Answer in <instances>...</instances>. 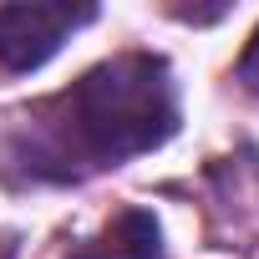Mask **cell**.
Segmentation results:
<instances>
[{"mask_svg": "<svg viewBox=\"0 0 259 259\" xmlns=\"http://www.w3.org/2000/svg\"><path fill=\"white\" fill-rule=\"evenodd\" d=\"M173 133V66L153 51H127L21 112V122L0 138V173L11 183H81L163 148Z\"/></svg>", "mask_w": 259, "mask_h": 259, "instance_id": "1", "label": "cell"}, {"mask_svg": "<svg viewBox=\"0 0 259 259\" xmlns=\"http://www.w3.org/2000/svg\"><path fill=\"white\" fill-rule=\"evenodd\" d=\"M97 21L92 0H21V6H0V66L6 71H36L61 51L71 31Z\"/></svg>", "mask_w": 259, "mask_h": 259, "instance_id": "2", "label": "cell"}, {"mask_svg": "<svg viewBox=\"0 0 259 259\" xmlns=\"http://www.w3.org/2000/svg\"><path fill=\"white\" fill-rule=\"evenodd\" d=\"M66 259H163V229L148 208H122L102 234L76 244Z\"/></svg>", "mask_w": 259, "mask_h": 259, "instance_id": "3", "label": "cell"}, {"mask_svg": "<svg viewBox=\"0 0 259 259\" xmlns=\"http://www.w3.org/2000/svg\"><path fill=\"white\" fill-rule=\"evenodd\" d=\"M239 81H244L249 92H259V31L249 36V46H244V56H239Z\"/></svg>", "mask_w": 259, "mask_h": 259, "instance_id": "4", "label": "cell"}]
</instances>
